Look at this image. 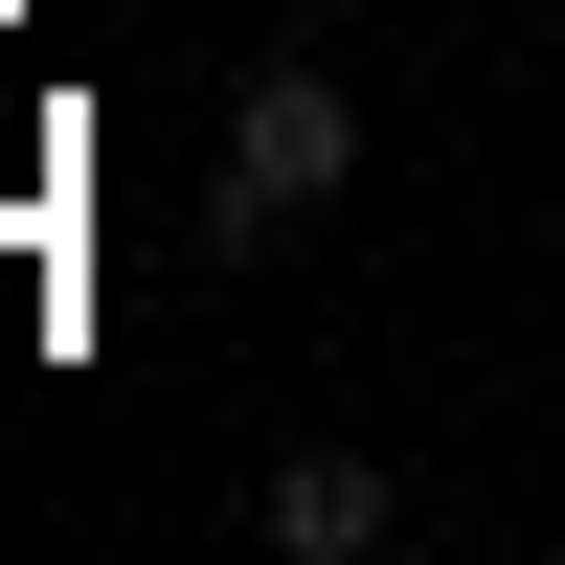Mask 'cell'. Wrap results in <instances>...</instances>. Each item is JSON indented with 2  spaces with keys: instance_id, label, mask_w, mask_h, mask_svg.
<instances>
[{
  "instance_id": "cell-1",
  "label": "cell",
  "mask_w": 565,
  "mask_h": 565,
  "mask_svg": "<svg viewBox=\"0 0 565 565\" xmlns=\"http://www.w3.org/2000/svg\"><path fill=\"white\" fill-rule=\"evenodd\" d=\"M362 181V90L340 68H249V114H226V181H204V226L226 249H295L317 204Z\"/></svg>"
},
{
  "instance_id": "cell-2",
  "label": "cell",
  "mask_w": 565,
  "mask_h": 565,
  "mask_svg": "<svg viewBox=\"0 0 565 565\" xmlns=\"http://www.w3.org/2000/svg\"><path fill=\"white\" fill-rule=\"evenodd\" d=\"M249 521L295 543V565H362V543H407V476H385V452H271Z\"/></svg>"
}]
</instances>
